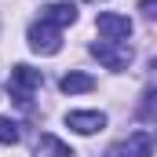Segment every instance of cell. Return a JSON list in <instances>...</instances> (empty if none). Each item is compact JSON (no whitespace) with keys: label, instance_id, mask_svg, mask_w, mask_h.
I'll return each mask as SVG.
<instances>
[{"label":"cell","instance_id":"cell-1","mask_svg":"<svg viewBox=\"0 0 157 157\" xmlns=\"http://www.w3.org/2000/svg\"><path fill=\"white\" fill-rule=\"evenodd\" d=\"M40 84H44L40 70L26 66V62H18V66L11 70V77H7V91H11V99H15V102L29 106V99H33V91H37Z\"/></svg>","mask_w":157,"mask_h":157},{"label":"cell","instance_id":"cell-2","mask_svg":"<svg viewBox=\"0 0 157 157\" xmlns=\"http://www.w3.org/2000/svg\"><path fill=\"white\" fill-rule=\"evenodd\" d=\"M91 55H95L106 70H128V62H132L128 40H95V44H91Z\"/></svg>","mask_w":157,"mask_h":157},{"label":"cell","instance_id":"cell-3","mask_svg":"<svg viewBox=\"0 0 157 157\" xmlns=\"http://www.w3.org/2000/svg\"><path fill=\"white\" fill-rule=\"evenodd\" d=\"M29 48H33L37 55H55V51L62 48V29H55V26H48V22H33V26H29Z\"/></svg>","mask_w":157,"mask_h":157},{"label":"cell","instance_id":"cell-4","mask_svg":"<svg viewBox=\"0 0 157 157\" xmlns=\"http://www.w3.org/2000/svg\"><path fill=\"white\" fill-rule=\"evenodd\" d=\"M106 157H154V143H150V132H132L124 143L110 146Z\"/></svg>","mask_w":157,"mask_h":157},{"label":"cell","instance_id":"cell-5","mask_svg":"<svg viewBox=\"0 0 157 157\" xmlns=\"http://www.w3.org/2000/svg\"><path fill=\"white\" fill-rule=\"evenodd\" d=\"M99 37L102 40H128L132 37V18L128 15H117V11H106V15H99Z\"/></svg>","mask_w":157,"mask_h":157},{"label":"cell","instance_id":"cell-6","mask_svg":"<svg viewBox=\"0 0 157 157\" xmlns=\"http://www.w3.org/2000/svg\"><path fill=\"white\" fill-rule=\"evenodd\" d=\"M66 128H73L77 135H95V132L106 128V113H99V110H73V113H66Z\"/></svg>","mask_w":157,"mask_h":157},{"label":"cell","instance_id":"cell-7","mask_svg":"<svg viewBox=\"0 0 157 157\" xmlns=\"http://www.w3.org/2000/svg\"><path fill=\"white\" fill-rule=\"evenodd\" d=\"M40 22H48V26H55V29L73 26V22H77V7H73V4H48V7H40Z\"/></svg>","mask_w":157,"mask_h":157},{"label":"cell","instance_id":"cell-8","mask_svg":"<svg viewBox=\"0 0 157 157\" xmlns=\"http://www.w3.org/2000/svg\"><path fill=\"white\" fill-rule=\"evenodd\" d=\"M37 157H77V154H73V150H70V146H66L59 135L44 132V135L37 139Z\"/></svg>","mask_w":157,"mask_h":157},{"label":"cell","instance_id":"cell-9","mask_svg":"<svg viewBox=\"0 0 157 157\" xmlns=\"http://www.w3.org/2000/svg\"><path fill=\"white\" fill-rule=\"evenodd\" d=\"M59 88H62L66 95H80V91H91V88H95V77H91V73L73 70V73H66V77L59 80Z\"/></svg>","mask_w":157,"mask_h":157},{"label":"cell","instance_id":"cell-10","mask_svg":"<svg viewBox=\"0 0 157 157\" xmlns=\"http://www.w3.org/2000/svg\"><path fill=\"white\" fill-rule=\"evenodd\" d=\"M18 143V124L11 117H0V146H15Z\"/></svg>","mask_w":157,"mask_h":157},{"label":"cell","instance_id":"cell-11","mask_svg":"<svg viewBox=\"0 0 157 157\" xmlns=\"http://www.w3.org/2000/svg\"><path fill=\"white\" fill-rule=\"evenodd\" d=\"M154 7H157V0H143V4H139V11H143L146 18H154V15H157Z\"/></svg>","mask_w":157,"mask_h":157}]
</instances>
